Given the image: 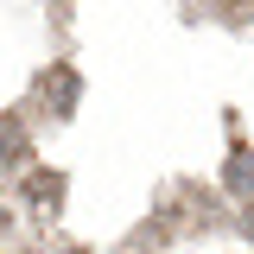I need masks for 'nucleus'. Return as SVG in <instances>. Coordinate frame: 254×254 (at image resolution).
<instances>
[{
	"label": "nucleus",
	"instance_id": "f257e3e1",
	"mask_svg": "<svg viewBox=\"0 0 254 254\" xmlns=\"http://www.w3.org/2000/svg\"><path fill=\"white\" fill-rule=\"evenodd\" d=\"M26 203L58 210V203H64V172H32V178H26Z\"/></svg>",
	"mask_w": 254,
	"mask_h": 254
},
{
	"label": "nucleus",
	"instance_id": "f03ea898",
	"mask_svg": "<svg viewBox=\"0 0 254 254\" xmlns=\"http://www.w3.org/2000/svg\"><path fill=\"white\" fill-rule=\"evenodd\" d=\"M6 165H26V121L0 115V172Z\"/></svg>",
	"mask_w": 254,
	"mask_h": 254
},
{
	"label": "nucleus",
	"instance_id": "7ed1b4c3",
	"mask_svg": "<svg viewBox=\"0 0 254 254\" xmlns=\"http://www.w3.org/2000/svg\"><path fill=\"white\" fill-rule=\"evenodd\" d=\"M45 102H51L58 115H70V108H76V70H51V76H45Z\"/></svg>",
	"mask_w": 254,
	"mask_h": 254
},
{
	"label": "nucleus",
	"instance_id": "20e7f679",
	"mask_svg": "<svg viewBox=\"0 0 254 254\" xmlns=\"http://www.w3.org/2000/svg\"><path fill=\"white\" fill-rule=\"evenodd\" d=\"M0 242H6V203H0Z\"/></svg>",
	"mask_w": 254,
	"mask_h": 254
}]
</instances>
